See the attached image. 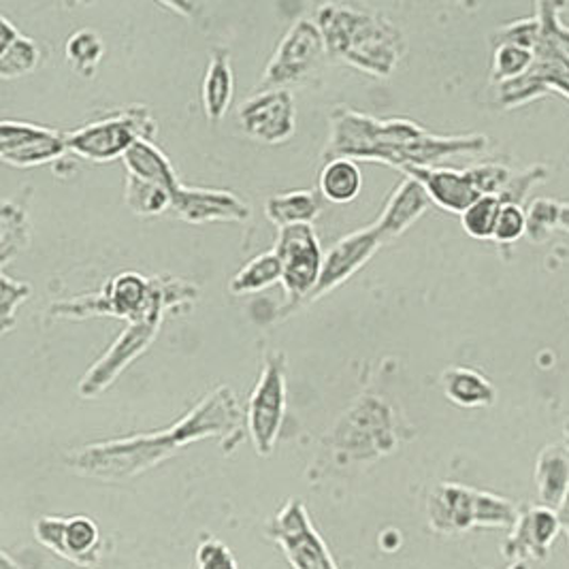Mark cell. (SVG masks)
<instances>
[{"label": "cell", "instance_id": "obj_1", "mask_svg": "<svg viewBox=\"0 0 569 569\" xmlns=\"http://www.w3.org/2000/svg\"><path fill=\"white\" fill-rule=\"evenodd\" d=\"M218 438L231 452L243 440V412L237 395L229 387L211 390L176 425L122 440L81 446L67 455V467L83 478L103 482H124L160 466L183 446Z\"/></svg>", "mask_w": 569, "mask_h": 569}, {"label": "cell", "instance_id": "obj_2", "mask_svg": "<svg viewBox=\"0 0 569 569\" xmlns=\"http://www.w3.org/2000/svg\"><path fill=\"white\" fill-rule=\"evenodd\" d=\"M485 134H433L415 120L373 118L350 107H337L331 113V137L325 160H378L397 169L436 167L455 154H476L487 150Z\"/></svg>", "mask_w": 569, "mask_h": 569}, {"label": "cell", "instance_id": "obj_3", "mask_svg": "<svg viewBox=\"0 0 569 569\" xmlns=\"http://www.w3.org/2000/svg\"><path fill=\"white\" fill-rule=\"evenodd\" d=\"M327 53L373 78H389L406 53L403 32L380 11L327 2L313 20Z\"/></svg>", "mask_w": 569, "mask_h": 569}, {"label": "cell", "instance_id": "obj_4", "mask_svg": "<svg viewBox=\"0 0 569 569\" xmlns=\"http://www.w3.org/2000/svg\"><path fill=\"white\" fill-rule=\"evenodd\" d=\"M199 288L173 276L146 278L134 271L113 276L101 292L76 297L71 301L53 303L50 316L56 318H92L113 316L127 322H137L154 310H176L194 306Z\"/></svg>", "mask_w": 569, "mask_h": 569}, {"label": "cell", "instance_id": "obj_5", "mask_svg": "<svg viewBox=\"0 0 569 569\" xmlns=\"http://www.w3.org/2000/svg\"><path fill=\"white\" fill-rule=\"evenodd\" d=\"M515 501L455 482L438 485L427 501L429 527L440 536H461L471 529H506L517 522Z\"/></svg>", "mask_w": 569, "mask_h": 569}, {"label": "cell", "instance_id": "obj_6", "mask_svg": "<svg viewBox=\"0 0 569 569\" xmlns=\"http://www.w3.org/2000/svg\"><path fill=\"white\" fill-rule=\"evenodd\" d=\"M154 134L156 120L150 107L132 104L103 120L67 132V148L86 160L109 162L124 158L137 141H152Z\"/></svg>", "mask_w": 569, "mask_h": 569}, {"label": "cell", "instance_id": "obj_7", "mask_svg": "<svg viewBox=\"0 0 569 569\" xmlns=\"http://www.w3.org/2000/svg\"><path fill=\"white\" fill-rule=\"evenodd\" d=\"M336 448L350 461H369L389 455L397 446L395 416L380 397L362 395L336 427Z\"/></svg>", "mask_w": 569, "mask_h": 569}, {"label": "cell", "instance_id": "obj_8", "mask_svg": "<svg viewBox=\"0 0 569 569\" xmlns=\"http://www.w3.org/2000/svg\"><path fill=\"white\" fill-rule=\"evenodd\" d=\"M288 395V362L282 352L271 350L264 355L259 382L248 403V431L260 457H269L276 448L286 416Z\"/></svg>", "mask_w": 569, "mask_h": 569}, {"label": "cell", "instance_id": "obj_9", "mask_svg": "<svg viewBox=\"0 0 569 569\" xmlns=\"http://www.w3.org/2000/svg\"><path fill=\"white\" fill-rule=\"evenodd\" d=\"M325 37L316 22L308 18L297 20L284 39L280 41L273 58L269 60L257 90H276V88H290L301 83L318 71L322 60L327 58Z\"/></svg>", "mask_w": 569, "mask_h": 569}, {"label": "cell", "instance_id": "obj_10", "mask_svg": "<svg viewBox=\"0 0 569 569\" xmlns=\"http://www.w3.org/2000/svg\"><path fill=\"white\" fill-rule=\"evenodd\" d=\"M264 533L282 548L292 569H339L299 499H288L280 512L269 520Z\"/></svg>", "mask_w": 569, "mask_h": 569}, {"label": "cell", "instance_id": "obj_11", "mask_svg": "<svg viewBox=\"0 0 569 569\" xmlns=\"http://www.w3.org/2000/svg\"><path fill=\"white\" fill-rule=\"evenodd\" d=\"M276 254L282 262V286L290 297L288 308L308 303L325 264V252L313 227L297 224L280 229Z\"/></svg>", "mask_w": 569, "mask_h": 569}, {"label": "cell", "instance_id": "obj_12", "mask_svg": "<svg viewBox=\"0 0 569 569\" xmlns=\"http://www.w3.org/2000/svg\"><path fill=\"white\" fill-rule=\"evenodd\" d=\"M164 313L167 310L160 308L137 322H130L103 357L88 369V373L79 382V395L86 399H92L109 389L130 362L139 359L152 346V341L160 331Z\"/></svg>", "mask_w": 569, "mask_h": 569}, {"label": "cell", "instance_id": "obj_13", "mask_svg": "<svg viewBox=\"0 0 569 569\" xmlns=\"http://www.w3.org/2000/svg\"><path fill=\"white\" fill-rule=\"evenodd\" d=\"M67 152V132L22 120L0 122V158L11 167H41Z\"/></svg>", "mask_w": 569, "mask_h": 569}, {"label": "cell", "instance_id": "obj_14", "mask_svg": "<svg viewBox=\"0 0 569 569\" xmlns=\"http://www.w3.org/2000/svg\"><path fill=\"white\" fill-rule=\"evenodd\" d=\"M243 132L262 143H284L297 129V107L290 90H257L239 107Z\"/></svg>", "mask_w": 569, "mask_h": 569}, {"label": "cell", "instance_id": "obj_15", "mask_svg": "<svg viewBox=\"0 0 569 569\" xmlns=\"http://www.w3.org/2000/svg\"><path fill=\"white\" fill-rule=\"evenodd\" d=\"M34 536L48 550L78 566H94L101 557V531L92 518L41 517L34 522Z\"/></svg>", "mask_w": 569, "mask_h": 569}, {"label": "cell", "instance_id": "obj_16", "mask_svg": "<svg viewBox=\"0 0 569 569\" xmlns=\"http://www.w3.org/2000/svg\"><path fill=\"white\" fill-rule=\"evenodd\" d=\"M563 531L559 512L552 508L538 506H520L517 522L508 531L503 540V557L512 563L517 561H543L550 552V546Z\"/></svg>", "mask_w": 569, "mask_h": 569}, {"label": "cell", "instance_id": "obj_17", "mask_svg": "<svg viewBox=\"0 0 569 569\" xmlns=\"http://www.w3.org/2000/svg\"><path fill=\"white\" fill-rule=\"evenodd\" d=\"M382 239L376 233L373 224L355 231V233L346 234L343 239L336 241L327 252H325V264H322V273L316 290L311 292L308 303L329 295L331 290H336L337 286L348 282L355 273H359L362 267L371 260V257L382 248Z\"/></svg>", "mask_w": 569, "mask_h": 569}, {"label": "cell", "instance_id": "obj_18", "mask_svg": "<svg viewBox=\"0 0 569 569\" xmlns=\"http://www.w3.org/2000/svg\"><path fill=\"white\" fill-rule=\"evenodd\" d=\"M171 211L188 224L243 222L252 216L250 206L229 190L181 186L171 199Z\"/></svg>", "mask_w": 569, "mask_h": 569}, {"label": "cell", "instance_id": "obj_19", "mask_svg": "<svg viewBox=\"0 0 569 569\" xmlns=\"http://www.w3.org/2000/svg\"><path fill=\"white\" fill-rule=\"evenodd\" d=\"M403 173L425 188L433 206L452 213H463L480 197L467 180L466 171L448 167H408Z\"/></svg>", "mask_w": 569, "mask_h": 569}, {"label": "cell", "instance_id": "obj_20", "mask_svg": "<svg viewBox=\"0 0 569 569\" xmlns=\"http://www.w3.org/2000/svg\"><path fill=\"white\" fill-rule=\"evenodd\" d=\"M431 206L433 203L425 188L415 178H406L390 194L389 203L373 229L382 243H389L406 233Z\"/></svg>", "mask_w": 569, "mask_h": 569}, {"label": "cell", "instance_id": "obj_21", "mask_svg": "<svg viewBox=\"0 0 569 569\" xmlns=\"http://www.w3.org/2000/svg\"><path fill=\"white\" fill-rule=\"evenodd\" d=\"M536 489L540 503L559 510L569 491V448L566 443L543 446L536 459Z\"/></svg>", "mask_w": 569, "mask_h": 569}, {"label": "cell", "instance_id": "obj_22", "mask_svg": "<svg viewBox=\"0 0 569 569\" xmlns=\"http://www.w3.org/2000/svg\"><path fill=\"white\" fill-rule=\"evenodd\" d=\"M234 78L231 69V53L227 48H213L208 71L201 86V101L209 122H220L233 103Z\"/></svg>", "mask_w": 569, "mask_h": 569}, {"label": "cell", "instance_id": "obj_23", "mask_svg": "<svg viewBox=\"0 0 569 569\" xmlns=\"http://www.w3.org/2000/svg\"><path fill=\"white\" fill-rule=\"evenodd\" d=\"M441 387L455 406L467 410L491 408L497 401L495 387L480 371L471 367H448L441 373Z\"/></svg>", "mask_w": 569, "mask_h": 569}, {"label": "cell", "instance_id": "obj_24", "mask_svg": "<svg viewBox=\"0 0 569 569\" xmlns=\"http://www.w3.org/2000/svg\"><path fill=\"white\" fill-rule=\"evenodd\" d=\"M122 160H124V167L129 169V176L154 181L158 186L167 188L171 194H176L183 186L171 160L156 146L154 141H137Z\"/></svg>", "mask_w": 569, "mask_h": 569}, {"label": "cell", "instance_id": "obj_25", "mask_svg": "<svg viewBox=\"0 0 569 569\" xmlns=\"http://www.w3.org/2000/svg\"><path fill=\"white\" fill-rule=\"evenodd\" d=\"M322 197L313 190H292L284 194L269 197L264 203V216L278 227L311 224L322 211Z\"/></svg>", "mask_w": 569, "mask_h": 569}, {"label": "cell", "instance_id": "obj_26", "mask_svg": "<svg viewBox=\"0 0 569 569\" xmlns=\"http://www.w3.org/2000/svg\"><path fill=\"white\" fill-rule=\"evenodd\" d=\"M361 188L362 176L357 160L331 158L325 162L318 178V192L325 201L348 206L361 194Z\"/></svg>", "mask_w": 569, "mask_h": 569}, {"label": "cell", "instance_id": "obj_27", "mask_svg": "<svg viewBox=\"0 0 569 569\" xmlns=\"http://www.w3.org/2000/svg\"><path fill=\"white\" fill-rule=\"evenodd\" d=\"M282 282V262L278 259L276 250L262 252L257 259L250 260L246 267L239 269L229 284L231 295H254L269 286Z\"/></svg>", "mask_w": 569, "mask_h": 569}, {"label": "cell", "instance_id": "obj_28", "mask_svg": "<svg viewBox=\"0 0 569 569\" xmlns=\"http://www.w3.org/2000/svg\"><path fill=\"white\" fill-rule=\"evenodd\" d=\"M64 56L78 76L86 79L94 78L99 62L103 60L104 41L97 30L79 28L69 37L64 46Z\"/></svg>", "mask_w": 569, "mask_h": 569}, {"label": "cell", "instance_id": "obj_29", "mask_svg": "<svg viewBox=\"0 0 569 569\" xmlns=\"http://www.w3.org/2000/svg\"><path fill=\"white\" fill-rule=\"evenodd\" d=\"M30 239V224H28L27 209L20 203L4 201L0 209V262L2 267L18 257L28 246Z\"/></svg>", "mask_w": 569, "mask_h": 569}, {"label": "cell", "instance_id": "obj_30", "mask_svg": "<svg viewBox=\"0 0 569 569\" xmlns=\"http://www.w3.org/2000/svg\"><path fill=\"white\" fill-rule=\"evenodd\" d=\"M171 199H173V194L154 181L141 180L134 176L127 178L124 201L134 216H141V218L158 216V213L171 209Z\"/></svg>", "mask_w": 569, "mask_h": 569}, {"label": "cell", "instance_id": "obj_31", "mask_svg": "<svg viewBox=\"0 0 569 569\" xmlns=\"http://www.w3.org/2000/svg\"><path fill=\"white\" fill-rule=\"evenodd\" d=\"M536 62V52L512 46V43H503V46H495L492 52V81H497L499 86L517 81V79L527 76L531 71Z\"/></svg>", "mask_w": 569, "mask_h": 569}, {"label": "cell", "instance_id": "obj_32", "mask_svg": "<svg viewBox=\"0 0 569 569\" xmlns=\"http://www.w3.org/2000/svg\"><path fill=\"white\" fill-rule=\"evenodd\" d=\"M503 208L499 197H478L469 208L461 213V227L469 237L487 241L492 239L499 211Z\"/></svg>", "mask_w": 569, "mask_h": 569}, {"label": "cell", "instance_id": "obj_33", "mask_svg": "<svg viewBox=\"0 0 569 569\" xmlns=\"http://www.w3.org/2000/svg\"><path fill=\"white\" fill-rule=\"evenodd\" d=\"M39 62H41V48L37 46V41L20 34V39L11 48L0 52V78H24L39 67Z\"/></svg>", "mask_w": 569, "mask_h": 569}, {"label": "cell", "instance_id": "obj_34", "mask_svg": "<svg viewBox=\"0 0 569 569\" xmlns=\"http://www.w3.org/2000/svg\"><path fill=\"white\" fill-rule=\"evenodd\" d=\"M563 203L552 199H536L527 209V237L536 243L548 239L559 224H561Z\"/></svg>", "mask_w": 569, "mask_h": 569}, {"label": "cell", "instance_id": "obj_35", "mask_svg": "<svg viewBox=\"0 0 569 569\" xmlns=\"http://www.w3.org/2000/svg\"><path fill=\"white\" fill-rule=\"evenodd\" d=\"M512 169L499 162H480L466 169L467 180L480 197H501L506 186L512 180Z\"/></svg>", "mask_w": 569, "mask_h": 569}, {"label": "cell", "instance_id": "obj_36", "mask_svg": "<svg viewBox=\"0 0 569 569\" xmlns=\"http://www.w3.org/2000/svg\"><path fill=\"white\" fill-rule=\"evenodd\" d=\"M540 37H542L540 18H525V20H517V22H510V24L499 28L492 34V46L512 43V46H520V48L536 52Z\"/></svg>", "mask_w": 569, "mask_h": 569}, {"label": "cell", "instance_id": "obj_37", "mask_svg": "<svg viewBox=\"0 0 569 569\" xmlns=\"http://www.w3.org/2000/svg\"><path fill=\"white\" fill-rule=\"evenodd\" d=\"M30 297V286L18 280H11L7 273L0 278V320L2 333H9L16 325V313L20 306Z\"/></svg>", "mask_w": 569, "mask_h": 569}, {"label": "cell", "instance_id": "obj_38", "mask_svg": "<svg viewBox=\"0 0 569 569\" xmlns=\"http://www.w3.org/2000/svg\"><path fill=\"white\" fill-rule=\"evenodd\" d=\"M522 234H527V211L520 206L503 203L497 218L492 241L508 246V243H517Z\"/></svg>", "mask_w": 569, "mask_h": 569}, {"label": "cell", "instance_id": "obj_39", "mask_svg": "<svg viewBox=\"0 0 569 569\" xmlns=\"http://www.w3.org/2000/svg\"><path fill=\"white\" fill-rule=\"evenodd\" d=\"M548 178V171H546V167L542 164H533V167H527V169H522V171H515L512 173V180L510 183L506 186V190L501 192V203H512V206H520L522 208V203H525V199H527V194H529V190L536 186V183H540V181L546 180Z\"/></svg>", "mask_w": 569, "mask_h": 569}, {"label": "cell", "instance_id": "obj_40", "mask_svg": "<svg viewBox=\"0 0 569 569\" xmlns=\"http://www.w3.org/2000/svg\"><path fill=\"white\" fill-rule=\"evenodd\" d=\"M197 569H239L229 546L218 538H203L197 548Z\"/></svg>", "mask_w": 569, "mask_h": 569}, {"label": "cell", "instance_id": "obj_41", "mask_svg": "<svg viewBox=\"0 0 569 569\" xmlns=\"http://www.w3.org/2000/svg\"><path fill=\"white\" fill-rule=\"evenodd\" d=\"M20 39V30L9 22L7 16H0V52L11 48Z\"/></svg>", "mask_w": 569, "mask_h": 569}, {"label": "cell", "instance_id": "obj_42", "mask_svg": "<svg viewBox=\"0 0 569 569\" xmlns=\"http://www.w3.org/2000/svg\"><path fill=\"white\" fill-rule=\"evenodd\" d=\"M559 512V518H561V525H563V531L568 533L569 531V491L566 495V499H563V503H561V508L557 510Z\"/></svg>", "mask_w": 569, "mask_h": 569}, {"label": "cell", "instance_id": "obj_43", "mask_svg": "<svg viewBox=\"0 0 569 569\" xmlns=\"http://www.w3.org/2000/svg\"><path fill=\"white\" fill-rule=\"evenodd\" d=\"M559 227H566L569 231V203L563 206V211H561V224Z\"/></svg>", "mask_w": 569, "mask_h": 569}, {"label": "cell", "instance_id": "obj_44", "mask_svg": "<svg viewBox=\"0 0 569 569\" xmlns=\"http://www.w3.org/2000/svg\"><path fill=\"white\" fill-rule=\"evenodd\" d=\"M506 569H531L529 568V563L527 561H517V563H510Z\"/></svg>", "mask_w": 569, "mask_h": 569}, {"label": "cell", "instance_id": "obj_45", "mask_svg": "<svg viewBox=\"0 0 569 569\" xmlns=\"http://www.w3.org/2000/svg\"><path fill=\"white\" fill-rule=\"evenodd\" d=\"M563 433H566V446L569 448V420L566 422V427H563Z\"/></svg>", "mask_w": 569, "mask_h": 569}, {"label": "cell", "instance_id": "obj_46", "mask_svg": "<svg viewBox=\"0 0 569 569\" xmlns=\"http://www.w3.org/2000/svg\"><path fill=\"white\" fill-rule=\"evenodd\" d=\"M568 538H569V531H568Z\"/></svg>", "mask_w": 569, "mask_h": 569}]
</instances>
